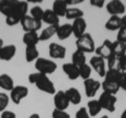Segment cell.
<instances>
[{
    "mask_svg": "<svg viewBox=\"0 0 126 118\" xmlns=\"http://www.w3.org/2000/svg\"><path fill=\"white\" fill-rule=\"evenodd\" d=\"M29 81L43 93L55 95L57 92L54 82L50 80V78L48 76L44 75V74H41L38 72L32 73L29 75Z\"/></svg>",
    "mask_w": 126,
    "mask_h": 118,
    "instance_id": "1",
    "label": "cell"
},
{
    "mask_svg": "<svg viewBox=\"0 0 126 118\" xmlns=\"http://www.w3.org/2000/svg\"><path fill=\"white\" fill-rule=\"evenodd\" d=\"M76 48L77 51L83 52L84 54L94 53L96 51V44H94L93 36L89 33H85L83 36H81L76 40Z\"/></svg>",
    "mask_w": 126,
    "mask_h": 118,
    "instance_id": "2",
    "label": "cell"
},
{
    "mask_svg": "<svg viewBox=\"0 0 126 118\" xmlns=\"http://www.w3.org/2000/svg\"><path fill=\"white\" fill-rule=\"evenodd\" d=\"M57 68H58L57 63L54 60H50V59L39 57L35 61V69L37 70V72L44 74V75H47V76L56 72Z\"/></svg>",
    "mask_w": 126,
    "mask_h": 118,
    "instance_id": "3",
    "label": "cell"
},
{
    "mask_svg": "<svg viewBox=\"0 0 126 118\" xmlns=\"http://www.w3.org/2000/svg\"><path fill=\"white\" fill-rule=\"evenodd\" d=\"M98 100H99L102 109H104V110H106V111H108L110 113L116 111V104L118 102V98H117L116 95H111V94L103 92L100 95Z\"/></svg>",
    "mask_w": 126,
    "mask_h": 118,
    "instance_id": "4",
    "label": "cell"
},
{
    "mask_svg": "<svg viewBox=\"0 0 126 118\" xmlns=\"http://www.w3.org/2000/svg\"><path fill=\"white\" fill-rule=\"evenodd\" d=\"M20 24L22 26V30L24 31V33H27V32H37L38 33V31L40 30L42 26V21H38L27 14L26 16H24L21 19Z\"/></svg>",
    "mask_w": 126,
    "mask_h": 118,
    "instance_id": "5",
    "label": "cell"
},
{
    "mask_svg": "<svg viewBox=\"0 0 126 118\" xmlns=\"http://www.w3.org/2000/svg\"><path fill=\"white\" fill-rule=\"evenodd\" d=\"M106 11L110 16H121L125 13L126 5L121 0H111L105 4Z\"/></svg>",
    "mask_w": 126,
    "mask_h": 118,
    "instance_id": "6",
    "label": "cell"
},
{
    "mask_svg": "<svg viewBox=\"0 0 126 118\" xmlns=\"http://www.w3.org/2000/svg\"><path fill=\"white\" fill-rule=\"evenodd\" d=\"M29 95V89L24 85H15V88L10 92V98L15 104H20V102Z\"/></svg>",
    "mask_w": 126,
    "mask_h": 118,
    "instance_id": "7",
    "label": "cell"
},
{
    "mask_svg": "<svg viewBox=\"0 0 126 118\" xmlns=\"http://www.w3.org/2000/svg\"><path fill=\"white\" fill-rule=\"evenodd\" d=\"M69 100L65 94V91H57L54 95V105L56 110L65 111L69 107Z\"/></svg>",
    "mask_w": 126,
    "mask_h": 118,
    "instance_id": "8",
    "label": "cell"
},
{
    "mask_svg": "<svg viewBox=\"0 0 126 118\" xmlns=\"http://www.w3.org/2000/svg\"><path fill=\"white\" fill-rule=\"evenodd\" d=\"M89 65L92 66V69H94L96 71V73L99 75L100 77H104L105 74H106V65H105V59L101 58L97 55H94L90 58L89 60Z\"/></svg>",
    "mask_w": 126,
    "mask_h": 118,
    "instance_id": "9",
    "label": "cell"
},
{
    "mask_svg": "<svg viewBox=\"0 0 126 118\" xmlns=\"http://www.w3.org/2000/svg\"><path fill=\"white\" fill-rule=\"evenodd\" d=\"M94 53H96L97 56L107 60V59L112 55V41L109 40V39H105L100 46L96 48Z\"/></svg>",
    "mask_w": 126,
    "mask_h": 118,
    "instance_id": "10",
    "label": "cell"
},
{
    "mask_svg": "<svg viewBox=\"0 0 126 118\" xmlns=\"http://www.w3.org/2000/svg\"><path fill=\"white\" fill-rule=\"evenodd\" d=\"M84 84V92L85 95L88 98H93L96 96L97 92L99 91V89L101 88V83L98 80L94 79V78H89L83 81Z\"/></svg>",
    "mask_w": 126,
    "mask_h": 118,
    "instance_id": "11",
    "label": "cell"
},
{
    "mask_svg": "<svg viewBox=\"0 0 126 118\" xmlns=\"http://www.w3.org/2000/svg\"><path fill=\"white\" fill-rule=\"evenodd\" d=\"M48 54L52 59H64L66 56V48L59 43L52 42L48 45Z\"/></svg>",
    "mask_w": 126,
    "mask_h": 118,
    "instance_id": "12",
    "label": "cell"
},
{
    "mask_svg": "<svg viewBox=\"0 0 126 118\" xmlns=\"http://www.w3.org/2000/svg\"><path fill=\"white\" fill-rule=\"evenodd\" d=\"M72 27H73V35L78 39L86 33L87 23H86V20L84 18H79L73 21Z\"/></svg>",
    "mask_w": 126,
    "mask_h": 118,
    "instance_id": "13",
    "label": "cell"
},
{
    "mask_svg": "<svg viewBox=\"0 0 126 118\" xmlns=\"http://www.w3.org/2000/svg\"><path fill=\"white\" fill-rule=\"evenodd\" d=\"M16 53H17V46L15 44H6L0 51V60L2 61H10L12 60Z\"/></svg>",
    "mask_w": 126,
    "mask_h": 118,
    "instance_id": "14",
    "label": "cell"
},
{
    "mask_svg": "<svg viewBox=\"0 0 126 118\" xmlns=\"http://www.w3.org/2000/svg\"><path fill=\"white\" fill-rule=\"evenodd\" d=\"M73 35V27L72 23H64V24H59L57 29L56 36L59 40H66Z\"/></svg>",
    "mask_w": 126,
    "mask_h": 118,
    "instance_id": "15",
    "label": "cell"
},
{
    "mask_svg": "<svg viewBox=\"0 0 126 118\" xmlns=\"http://www.w3.org/2000/svg\"><path fill=\"white\" fill-rule=\"evenodd\" d=\"M62 70L65 73V75L68 77L70 80H77L79 77V68L76 66L72 62H66L62 65Z\"/></svg>",
    "mask_w": 126,
    "mask_h": 118,
    "instance_id": "16",
    "label": "cell"
},
{
    "mask_svg": "<svg viewBox=\"0 0 126 118\" xmlns=\"http://www.w3.org/2000/svg\"><path fill=\"white\" fill-rule=\"evenodd\" d=\"M67 9H68V6H67V4H66L65 0H55L50 10H52L54 13L60 18V17H65V14H66Z\"/></svg>",
    "mask_w": 126,
    "mask_h": 118,
    "instance_id": "17",
    "label": "cell"
},
{
    "mask_svg": "<svg viewBox=\"0 0 126 118\" xmlns=\"http://www.w3.org/2000/svg\"><path fill=\"white\" fill-rule=\"evenodd\" d=\"M15 88L14 79L12 78L9 74L3 73L0 75V89H2L3 91L11 92L12 90Z\"/></svg>",
    "mask_w": 126,
    "mask_h": 118,
    "instance_id": "18",
    "label": "cell"
},
{
    "mask_svg": "<svg viewBox=\"0 0 126 118\" xmlns=\"http://www.w3.org/2000/svg\"><path fill=\"white\" fill-rule=\"evenodd\" d=\"M42 22L46 23L47 25H59L60 24V18L52 10H44Z\"/></svg>",
    "mask_w": 126,
    "mask_h": 118,
    "instance_id": "19",
    "label": "cell"
},
{
    "mask_svg": "<svg viewBox=\"0 0 126 118\" xmlns=\"http://www.w3.org/2000/svg\"><path fill=\"white\" fill-rule=\"evenodd\" d=\"M65 94L67 96L69 103H72L74 105H78L82 100V96L80 94V91L76 88H69L65 91Z\"/></svg>",
    "mask_w": 126,
    "mask_h": 118,
    "instance_id": "20",
    "label": "cell"
},
{
    "mask_svg": "<svg viewBox=\"0 0 126 118\" xmlns=\"http://www.w3.org/2000/svg\"><path fill=\"white\" fill-rule=\"evenodd\" d=\"M122 26V17L121 16H110L109 19L105 22V29L107 31H119Z\"/></svg>",
    "mask_w": 126,
    "mask_h": 118,
    "instance_id": "21",
    "label": "cell"
},
{
    "mask_svg": "<svg viewBox=\"0 0 126 118\" xmlns=\"http://www.w3.org/2000/svg\"><path fill=\"white\" fill-rule=\"evenodd\" d=\"M22 41L25 44V46H31V45H38V43L40 42L39 39V34L37 32H27L24 33L22 37Z\"/></svg>",
    "mask_w": 126,
    "mask_h": 118,
    "instance_id": "22",
    "label": "cell"
},
{
    "mask_svg": "<svg viewBox=\"0 0 126 118\" xmlns=\"http://www.w3.org/2000/svg\"><path fill=\"white\" fill-rule=\"evenodd\" d=\"M101 88L103 89L104 93H108V94H111V95H116V94L121 90L119 84H118L117 82L106 80V79H104L103 82L101 83Z\"/></svg>",
    "mask_w": 126,
    "mask_h": 118,
    "instance_id": "23",
    "label": "cell"
},
{
    "mask_svg": "<svg viewBox=\"0 0 126 118\" xmlns=\"http://www.w3.org/2000/svg\"><path fill=\"white\" fill-rule=\"evenodd\" d=\"M58 26L59 25H48V26H46L44 30H42V32L39 34L40 41H47L52 37H54L57 33Z\"/></svg>",
    "mask_w": 126,
    "mask_h": 118,
    "instance_id": "24",
    "label": "cell"
},
{
    "mask_svg": "<svg viewBox=\"0 0 126 118\" xmlns=\"http://www.w3.org/2000/svg\"><path fill=\"white\" fill-rule=\"evenodd\" d=\"M86 109H87V111L89 113L90 117H96L97 115H99L100 112L103 110L98 99H92V100H89Z\"/></svg>",
    "mask_w": 126,
    "mask_h": 118,
    "instance_id": "25",
    "label": "cell"
},
{
    "mask_svg": "<svg viewBox=\"0 0 126 118\" xmlns=\"http://www.w3.org/2000/svg\"><path fill=\"white\" fill-rule=\"evenodd\" d=\"M84 16V12L80 10L79 7L77 6H70L66 11V14H65V18L68 19V20H76V19L79 18H83Z\"/></svg>",
    "mask_w": 126,
    "mask_h": 118,
    "instance_id": "26",
    "label": "cell"
},
{
    "mask_svg": "<svg viewBox=\"0 0 126 118\" xmlns=\"http://www.w3.org/2000/svg\"><path fill=\"white\" fill-rule=\"evenodd\" d=\"M25 60L26 62L36 61L39 58V50L36 45L25 46Z\"/></svg>",
    "mask_w": 126,
    "mask_h": 118,
    "instance_id": "27",
    "label": "cell"
},
{
    "mask_svg": "<svg viewBox=\"0 0 126 118\" xmlns=\"http://www.w3.org/2000/svg\"><path fill=\"white\" fill-rule=\"evenodd\" d=\"M112 55L118 58H122L126 55V43L120 41H112Z\"/></svg>",
    "mask_w": 126,
    "mask_h": 118,
    "instance_id": "28",
    "label": "cell"
},
{
    "mask_svg": "<svg viewBox=\"0 0 126 118\" xmlns=\"http://www.w3.org/2000/svg\"><path fill=\"white\" fill-rule=\"evenodd\" d=\"M72 63H74L76 66L80 68L83 64L86 63V54L80 51H75L74 54L72 55Z\"/></svg>",
    "mask_w": 126,
    "mask_h": 118,
    "instance_id": "29",
    "label": "cell"
},
{
    "mask_svg": "<svg viewBox=\"0 0 126 118\" xmlns=\"http://www.w3.org/2000/svg\"><path fill=\"white\" fill-rule=\"evenodd\" d=\"M43 15H44V10L38 4L34 5L30 10V16L33 17L34 19H36V20H38V21H42Z\"/></svg>",
    "mask_w": 126,
    "mask_h": 118,
    "instance_id": "30",
    "label": "cell"
},
{
    "mask_svg": "<svg viewBox=\"0 0 126 118\" xmlns=\"http://www.w3.org/2000/svg\"><path fill=\"white\" fill-rule=\"evenodd\" d=\"M92 70H93L92 66L87 63H85L79 68V76H80L83 80L89 79L90 76H92Z\"/></svg>",
    "mask_w": 126,
    "mask_h": 118,
    "instance_id": "31",
    "label": "cell"
},
{
    "mask_svg": "<svg viewBox=\"0 0 126 118\" xmlns=\"http://www.w3.org/2000/svg\"><path fill=\"white\" fill-rule=\"evenodd\" d=\"M120 59L116 57L115 55H111L107 59V70H116L120 71Z\"/></svg>",
    "mask_w": 126,
    "mask_h": 118,
    "instance_id": "32",
    "label": "cell"
},
{
    "mask_svg": "<svg viewBox=\"0 0 126 118\" xmlns=\"http://www.w3.org/2000/svg\"><path fill=\"white\" fill-rule=\"evenodd\" d=\"M10 100H11V98L7 94L0 92V113L6 111L7 107H9V103H10Z\"/></svg>",
    "mask_w": 126,
    "mask_h": 118,
    "instance_id": "33",
    "label": "cell"
},
{
    "mask_svg": "<svg viewBox=\"0 0 126 118\" xmlns=\"http://www.w3.org/2000/svg\"><path fill=\"white\" fill-rule=\"evenodd\" d=\"M121 71H116V70H107L106 71V74L104 76V79L106 80H110V81H115L118 83V80H119Z\"/></svg>",
    "mask_w": 126,
    "mask_h": 118,
    "instance_id": "34",
    "label": "cell"
},
{
    "mask_svg": "<svg viewBox=\"0 0 126 118\" xmlns=\"http://www.w3.org/2000/svg\"><path fill=\"white\" fill-rule=\"evenodd\" d=\"M52 118H70V115L66 111L54 109V111L52 112Z\"/></svg>",
    "mask_w": 126,
    "mask_h": 118,
    "instance_id": "35",
    "label": "cell"
},
{
    "mask_svg": "<svg viewBox=\"0 0 126 118\" xmlns=\"http://www.w3.org/2000/svg\"><path fill=\"white\" fill-rule=\"evenodd\" d=\"M117 41L126 43V26H121L120 30L118 31V35H117Z\"/></svg>",
    "mask_w": 126,
    "mask_h": 118,
    "instance_id": "36",
    "label": "cell"
},
{
    "mask_svg": "<svg viewBox=\"0 0 126 118\" xmlns=\"http://www.w3.org/2000/svg\"><path fill=\"white\" fill-rule=\"evenodd\" d=\"M76 118H92L89 115V113L87 111V109L85 107H81L80 109L76 112V115H75Z\"/></svg>",
    "mask_w": 126,
    "mask_h": 118,
    "instance_id": "37",
    "label": "cell"
},
{
    "mask_svg": "<svg viewBox=\"0 0 126 118\" xmlns=\"http://www.w3.org/2000/svg\"><path fill=\"white\" fill-rule=\"evenodd\" d=\"M21 21V19H19L18 17L16 16H7L5 17V23L9 26H14V25H17L19 24Z\"/></svg>",
    "mask_w": 126,
    "mask_h": 118,
    "instance_id": "38",
    "label": "cell"
},
{
    "mask_svg": "<svg viewBox=\"0 0 126 118\" xmlns=\"http://www.w3.org/2000/svg\"><path fill=\"white\" fill-rule=\"evenodd\" d=\"M118 84H119L120 89L125 91V89H126V72H121L119 80H118Z\"/></svg>",
    "mask_w": 126,
    "mask_h": 118,
    "instance_id": "39",
    "label": "cell"
},
{
    "mask_svg": "<svg viewBox=\"0 0 126 118\" xmlns=\"http://www.w3.org/2000/svg\"><path fill=\"white\" fill-rule=\"evenodd\" d=\"M89 4L97 9H102L105 5V1L104 0H89Z\"/></svg>",
    "mask_w": 126,
    "mask_h": 118,
    "instance_id": "40",
    "label": "cell"
},
{
    "mask_svg": "<svg viewBox=\"0 0 126 118\" xmlns=\"http://www.w3.org/2000/svg\"><path fill=\"white\" fill-rule=\"evenodd\" d=\"M0 118H17V116H16V114L13 111H7L6 110V111L1 113Z\"/></svg>",
    "mask_w": 126,
    "mask_h": 118,
    "instance_id": "41",
    "label": "cell"
},
{
    "mask_svg": "<svg viewBox=\"0 0 126 118\" xmlns=\"http://www.w3.org/2000/svg\"><path fill=\"white\" fill-rule=\"evenodd\" d=\"M120 71L121 72H126V55L120 59Z\"/></svg>",
    "mask_w": 126,
    "mask_h": 118,
    "instance_id": "42",
    "label": "cell"
},
{
    "mask_svg": "<svg viewBox=\"0 0 126 118\" xmlns=\"http://www.w3.org/2000/svg\"><path fill=\"white\" fill-rule=\"evenodd\" d=\"M65 2H66V4H67V6L70 7V6L77 5L79 3H82L83 1H82V0H65Z\"/></svg>",
    "mask_w": 126,
    "mask_h": 118,
    "instance_id": "43",
    "label": "cell"
},
{
    "mask_svg": "<svg viewBox=\"0 0 126 118\" xmlns=\"http://www.w3.org/2000/svg\"><path fill=\"white\" fill-rule=\"evenodd\" d=\"M29 118H41V116L39 115L38 113H33L32 115H30V117Z\"/></svg>",
    "mask_w": 126,
    "mask_h": 118,
    "instance_id": "44",
    "label": "cell"
},
{
    "mask_svg": "<svg viewBox=\"0 0 126 118\" xmlns=\"http://www.w3.org/2000/svg\"><path fill=\"white\" fill-rule=\"evenodd\" d=\"M122 26H126V15L122 17Z\"/></svg>",
    "mask_w": 126,
    "mask_h": 118,
    "instance_id": "45",
    "label": "cell"
},
{
    "mask_svg": "<svg viewBox=\"0 0 126 118\" xmlns=\"http://www.w3.org/2000/svg\"><path fill=\"white\" fill-rule=\"evenodd\" d=\"M3 45H4V42H3V39L0 38V51H1V49L3 48Z\"/></svg>",
    "mask_w": 126,
    "mask_h": 118,
    "instance_id": "46",
    "label": "cell"
},
{
    "mask_svg": "<svg viewBox=\"0 0 126 118\" xmlns=\"http://www.w3.org/2000/svg\"><path fill=\"white\" fill-rule=\"evenodd\" d=\"M120 118H126V109L123 111V113L121 114V116H120Z\"/></svg>",
    "mask_w": 126,
    "mask_h": 118,
    "instance_id": "47",
    "label": "cell"
},
{
    "mask_svg": "<svg viewBox=\"0 0 126 118\" xmlns=\"http://www.w3.org/2000/svg\"><path fill=\"white\" fill-rule=\"evenodd\" d=\"M100 118H109L107 115H103V116H102V117H100Z\"/></svg>",
    "mask_w": 126,
    "mask_h": 118,
    "instance_id": "48",
    "label": "cell"
},
{
    "mask_svg": "<svg viewBox=\"0 0 126 118\" xmlns=\"http://www.w3.org/2000/svg\"><path fill=\"white\" fill-rule=\"evenodd\" d=\"M125 5H126V3H125Z\"/></svg>",
    "mask_w": 126,
    "mask_h": 118,
    "instance_id": "49",
    "label": "cell"
},
{
    "mask_svg": "<svg viewBox=\"0 0 126 118\" xmlns=\"http://www.w3.org/2000/svg\"><path fill=\"white\" fill-rule=\"evenodd\" d=\"M125 91H126V89H125Z\"/></svg>",
    "mask_w": 126,
    "mask_h": 118,
    "instance_id": "50",
    "label": "cell"
}]
</instances>
